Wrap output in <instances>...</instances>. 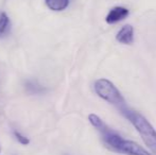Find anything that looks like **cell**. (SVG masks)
<instances>
[{"mask_svg": "<svg viewBox=\"0 0 156 155\" xmlns=\"http://www.w3.org/2000/svg\"><path fill=\"white\" fill-rule=\"evenodd\" d=\"M88 120L91 125L99 132L101 140L108 151L123 155H152L137 143L125 139L118 132L108 126L99 116L90 114Z\"/></svg>", "mask_w": 156, "mask_h": 155, "instance_id": "6da1fadb", "label": "cell"}, {"mask_svg": "<svg viewBox=\"0 0 156 155\" xmlns=\"http://www.w3.org/2000/svg\"><path fill=\"white\" fill-rule=\"evenodd\" d=\"M118 111L122 116L126 118L133 124L136 131L141 136L144 143L150 148L153 153L156 154V131L152 124L149 122V120L141 114H139L137 111L129 108L126 104L120 106Z\"/></svg>", "mask_w": 156, "mask_h": 155, "instance_id": "7a4b0ae2", "label": "cell"}, {"mask_svg": "<svg viewBox=\"0 0 156 155\" xmlns=\"http://www.w3.org/2000/svg\"><path fill=\"white\" fill-rule=\"evenodd\" d=\"M94 88L96 93L101 99H103L112 105L116 106L117 108L126 104L123 96L119 91V89L107 79L97 80L94 84Z\"/></svg>", "mask_w": 156, "mask_h": 155, "instance_id": "3957f363", "label": "cell"}, {"mask_svg": "<svg viewBox=\"0 0 156 155\" xmlns=\"http://www.w3.org/2000/svg\"><path fill=\"white\" fill-rule=\"evenodd\" d=\"M129 11L126 8H123V6H115V8L109 10L108 14L105 17V21L108 25H114V23H117L119 21L125 19L129 16Z\"/></svg>", "mask_w": 156, "mask_h": 155, "instance_id": "277c9868", "label": "cell"}, {"mask_svg": "<svg viewBox=\"0 0 156 155\" xmlns=\"http://www.w3.org/2000/svg\"><path fill=\"white\" fill-rule=\"evenodd\" d=\"M116 39L123 45H132L134 43V28L131 25H125L118 31Z\"/></svg>", "mask_w": 156, "mask_h": 155, "instance_id": "5b68a950", "label": "cell"}, {"mask_svg": "<svg viewBox=\"0 0 156 155\" xmlns=\"http://www.w3.org/2000/svg\"><path fill=\"white\" fill-rule=\"evenodd\" d=\"M46 5L54 12H61L68 8L70 0H45Z\"/></svg>", "mask_w": 156, "mask_h": 155, "instance_id": "8992f818", "label": "cell"}, {"mask_svg": "<svg viewBox=\"0 0 156 155\" xmlns=\"http://www.w3.org/2000/svg\"><path fill=\"white\" fill-rule=\"evenodd\" d=\"M26 90L30 95H41L46 91V88L41 84H39L37 81L30 80L26 83Z\"/></svg>", "mask_w": 156, "mask_h": 155, "instance_id": "52a82bcc", "label": "cell"}, {"mask_svg": "<svg viewBox=\"0 0 156 155\" xmlns=\"http://www.w3.org/2000/svg\"><path fill=\"white\" fill-rule=\"evenodd\" d=\"M10 28V18L6 13H1L0 15V36H3Z\"/></svg>", "mask_w": 156, "mask_h": 155, "instance_id": "ba28073f", "label": "cell"}, {"mask_svg": "<svg viewBox=\"0 0 156 155\" xmlns=\"http://www.w3.org/2000/svg\"><path fill=\"white\" fill-rule=\"evenodd\" d=\"M14 136L15 138H16V140L18 141L19 143H21V145L23 146H28L30 143V139L28 138L27 136H25V135H23L20 132H18V131H14Z\"/></svg>", "mask_w": 156, "mask_h": 155, "instance_id": "9c48e42d", "label": "cell"}, {"mask_svg": "<svg viewBox=\"0 0 156 155\" xmlns=\"http://www.w3.org/2000/svg\"><path fill=\"white\" fill-rule=\"evenodd\" d=\"M65 155H69V154H65Z\"/></svg>", "mask_w": 156, "mask_h": 155, "instance_id": "30bf717a", "label": "cell"}, {"mask_svg": "<svg viewBox=\"0 0 156 155\" xmlns=\"http://www.w3.org/2000/svg\"><path fill=\"white\" fill-rule=\"evenodd\" d=\"M0 151H1V150H0Z\"/></svg>", "mask_w": 156, "mask_h": 155, "instance_id": "8fae6325", "label": "cell"}]
</instances>
